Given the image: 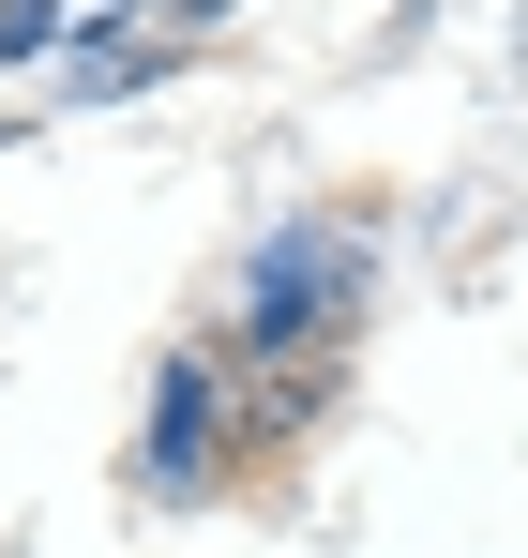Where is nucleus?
<instances>
[{"label":"nucleus","instance_id":"f257e3e1","mask_svg":"<svg viewBox=\"0 0 528 558\" xmlns=\"http://www.w3.org/2000/svg\"><path fill=\"white\" fill-rule=\"evenodd\" d=\"M61 46V0H0V61H46Z\"/></svg>","mask_w":528,"mask_h":558}]
</instances>
